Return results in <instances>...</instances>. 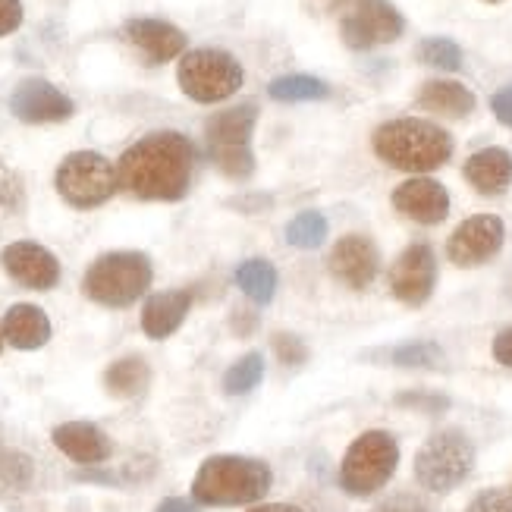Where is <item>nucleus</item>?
I'll list each match as a JSON object with an SVG mask.
<instances>
[{
    "instance_id": "1",
    "label": "nucleus",
    "mask_w": 512,
    "mask_h": 512,
    "mask_svg": "<svg viewBox=\"0 0 512 512\" xmlns=\"http://www.w3.org/2000/svg\"><path fill=\"white\" fill-rule=\"evenodd\" d=\"M195 148L180 132H151L123 151L117 164L120 186L145 202H180L189 192Z\"/></svg>"
},
{
    "instance_id": "2",
    "label": "nucleus",
    "mask_w": 512,
    "mask_h": 512,
    "mask_svg": "<svg viewBox=\"0 0 512 512\" xmlns=\"http://www.w3.org/2000/svg\"><path fill=\"white\" fill-rule=\"evenodd\" d=\"M374 154L384 164L406 173H431L453 158L450 132L418 117H403L377 126Z\"/></svg>"
},
{
    "instance_id": "3",
    "label": "nucleus",
    "mask_w": 512,
    "mask_h": 512,
    "mask_svg": "<svg viewBox=\"0 0 512 512\" xmlns=\"http://www.w3.org/2000/svg\"><path fill=\"white\" fill-rule=\"evenodd\" d=\"M274 475L264 462L246 459V456H211L202 462L195 481L192 497L205 506H246L258 503L271 491Z\"/></svg>"
},
{
    "instance_id": "4",
    "label": "nucleus",
    "mask_w": 512,
    "mask_h": 512,
    "mask_svg": "<svg viewBox=\"0 0 512 512\" xmlns=\"http://www.w3.org/2000/svg\"><path fill=\"white\" fill-rule=\"evenodd\" d=\"M151 286V261L142 252H110L101 255L85 271L82 289L88 299L107 308H126L145 296Z\"/></svg>"
},
{
    "instance_id": "5",
    "label": "nucleus",
    "mask_w": 512,
    "mask_h": 512,
    "mask_svg": "<svg viewBox=\"0 0 512 512\" xmlns=\"http://www.w3.org/2000/svg\"><path fill=\"white\" fill-rule=\"evenodd\" d=\"M475 447L472 440L456 428H443L425 440L415 456V478L431 494H450L472 475Z\"/></svg>"
},
{
    "instance_id": "6",
    "label": "nucleus",
    "mask_w": 512,
    "mask_h": 512,
    "mask_svg": "<svg viewBox=\"0 0 512 512\" xmlns=\"http://www.w3.org/2000/svg\"><path fill=\"white\" fill-rule=\"evenodd\" d=\"M399 465V447L387 431H368L352 440L340 465V484L352 497L377 494L393 478Z\"/></svg>"
},
{
    "instance_id": "7",
    "label": "nucleus",
    "mask_w": 512,
    "mask_h": 512,
    "mask_svg": "<svg viewBox=\"0 0 512 512\" xmlns=\"http://www.w3.org/2000/svg\"><path fill=\"white\" fill-rule=\"evenodd\" d=\"M176 79H180V88L192 101L217 104L239 92L242 82H246V73H242V66L233 54L217 48H198L180 60Z\"/></svg>"
},
{
    "instance_id": "8",
    "label": "nucleus",
    "mask_w": 512,
    "mask_h": 512,
    "mask_svg": "<svg viewBox=\"0 0 512 512\" xmlns=\"http://www.w3.org/2000/svg\"><path fill=\"white\" fill-rule=\"evenodd\" d=\"M258 120L255 104H239L230 107L224 114H217L205 126V139L214 164L224 170L233 180H246L255 167L252 158V129Z\"/></svg>"
},
{
    "instance_id": "9",
    "label": "nucleus",
    "mask_w": 512,
    "mask_h": 512,
    "mask_svg": "<svg viewBox=\"0 0 512 512\" xmlns=\"http://www.w3.org/2000/svg\"><path fill=\"white\" fill-rule=\"evenodd\" d=\"M340 35L352 51L381 48L403 35L406 22L390 0H333Z\"/></svg>"
},
{
    "instance_id": "10",
    "label": "nucleus",
    "mask_w": 512,
    "mask_h": 512,
    "mask_svg": "<svg viewBox=\"0 0 512 512\" xmlns=\"http://www.w3.org/2000/svg\"><path fill=\"white\" fill-rule=\"evenodd\" d=\"M57 192L73 208H98L117 192V167L98 151H73L57 167Z\"/></svg>"
},
{
    "instance_id": "11",
    "label": "nucleus",
    "mask_w": 512,
    "mask_h": 512,
    "mask_svg": "<svg viewBox=\"0 0 512 512\" xmlns=\"http://www.w3.org/2000/svg\"><path fill=\"white\" fill-rule=\"evenodd\" d=\"M503 239H506V227L497 214H475L453 230L447 242V255L459 267H475L491 261L503 249Z\"/></svg>"
},
{
    "instance_id": "12",
    "label": "nucleus",
    "mask_w": 512,
    "mask_h": 512,
    "mask_svg": "<svg viewBox=\"0 0 512 512\" xmlns=\"http://www.w3.org/2000/svg\"><path fill=\"white\" fill-rule=\"evenodd\" d=\"M437 283V258L431 246L415 242L390 267V293L406 305H425Z\"/></svg>"
},
{
    "instance_id": "13",
    "label": "nucleus",
    "mask_w": 512,
    "mask_h": 512,
    "mask_svg": "<svg viewBox=\"0 0 512 512\" xmlns=\"http://www.w3.org/2000/svg\"><path fill=\"white\" fill-rule=\"evenodd\" d=\"M10 110L22 123H63L73 117V101L51 82L26 79L10 95Z\"/></svg>"
},
{
    "instance_id": "14",
    "label": "nucleus",
    "mask_w": 512,
    "mask_h": 512,
    "mask_svg": "<svg viewBox=\"0 0 512 512\" xmlns=\"http://www.w3.org/2000/svg\"><path fill=\"white\" fill-rule=\"evenodd\" d=\"M0 264H4V271L19 283V286H29V289H51L57 286L60 280V264L57 258L38 246V242H10L0 255Z\"/></svg>"
},
{
    "instance_id": "15",
    "label": "nucleus",
    "mask_w": 512,
    "mask_h": 512,
    "mask_svg": "<svg viewBox=\"0 0 512 512\" xmlns=\"http://www.w3.org/2000/svg\"><path fill=\"white\" fill-rule=\"evenodd\" d=\"M381 267L374 242L368 236H343L330 252V274L349 289H368Z\"/></svg>"
},
{
    "instance_id": "16",
    "label": "nucleus",
    "mask_w": 512,
    "mask_h": 512,
    "mask_svg": "<svg viewBox=\"0 0 512 512\" xmlns=\"http://www.w3.org/2000/svg\"><path fill=\"white\" fill-rule=\"evenodd\" d=\"M393 208L418 224H440L450 214V195L437 180L415 176L393 189Z\"/></svg>"
},
{
    "instance_id": "17",
    "label": "nucleus",
    "mask_w": 512,
    "mask_h": 512,
    "mask_svg": "<svg viewBox=\"0 0 512 512\" xmlns=\"http://www.w3.org/2000/svg\"><path fill=\"white\" fill-rule=\"evenodd\" d=\"M123 35L132 48H139L148 63H167L186 51V35L164 19H129Z\"/></svg>"
},
{
    "instance_id": "18",
    "label": "nucleus",
    "mask_w": 512,
    "mask_h": 512,
    "mask_svg": "<svg viewBox=\"0 0 512 512\" xmlns=\"http://www.w3.org/2000/svg\"><path fill=\"white\" fill-rule=\"evenodd\" d=\"M54 447L82 465H95L110 456L107 434L95 425H88V421H66V425L54 428Z\"/></svg>"
},
{
    "instance_id": "19",
    "label": "nucleus",
    "mask_w": 512,
    "mask_h": 512,
    "mask_svg": "<svg viewBox=\"0 0 512 512\" xmlns=\"http://www.w3.org/2000/svg\"><path fill=\"white\" fill-rule=\"evenodd\" d=\"M189 305H192V296L186 289H170V293L148 296L142 308V330L151 340H167L189 315Z\"/></svg>"
},
{
    "instance_id": "20",
    "label": "nucleus",
    "mask_w": 512,
    "mask_h": 512,
    "mask_svg": "<svg viewBox=\"0 0 512 512\" xmlns=\"http://www.w3.org/2000/svg\"><path fill=\"white\" fill-rule=\"evenodd\" d=\"M465 180L481 195H503L512 183V154L503 148H481L465 161Z\"/></svg>"
},
{
    "instance_id": "21",
    "label": "nucleus",
    "mask_w": 512,
    "mask_h": 512,
    "mask_svg": "<svg viewBox=\"0 0 512 512\" xmlns=\"http://www.w3.org/2000/svg\"><path fill=\"white\" fill-rule=\"evenodd\" d=\"M4 340L16 349H41L51 340V321L41 308L19 302L4 315Z\"/></svg>"
},
{
    "instance_id": "22",
    "label": "nucleus",
    "mask_w": 512,
    "mask_h": 512,
    "mask_svg": "<svg viewBox=\"0 0 512 512\" xmlns=\"http://www.w3.org/2000/svg\"><path fill=\"white\" fill-rule=\"evenodd\" d=\"M418 107L428 110V114H440V117H453L462 120L475 110V95L465 88L462 82H447V79H434L425 82L418 92Z\"/></svg>"
},
{
    "instance_id": "23",
    "label": "nucleus",
    "mask_w": 512,
    "mask_h": 512,
    "mask_svg": "<svg viewBox=\"0 0 512 512\" xmlns=\"http://www.w3.org/2000/svg\"><path fill=\"white\" fill-rule=\"evenodd\" d=\"M236 283H239V289L252 302L267 305V302L274 299V293H277V271H274L271 261L252 258V261H242L236 267Z\"/></svg>"
},
{
    "instance_id": "24",
    "label": "nucleus",
    "mask_w": 512,
    "mask_h": 512,
    "mask_svg": "<svg viewBox=\"0 0 512 512\" xmlns=\"http://www.w3.org/2000/svg\"><path fill=\"white\" fill-rule=\"evenodd\" d=\"M104 384L114 396H139L148 387V365L136 359V355H129V359H120L107 368Z\"/></svg>"
},
{
    "instance_id": "25",
    "label": "nucleus",
    "mask_w": 512,
    "mask_h": 512,
    "mask_svg": "<svg viewBox=\"0 0 512 512\" xmlns=\"http://www.w3.org/2000/svg\"><path fill=\"white\" fill-rule=\"evenodd\" d=\"M267 95L283 104H296V101H321L330 95V88H327V82H321L315 76H280L271 82Z\"/></svg>"
},
{
    "instance_id": "26",
    "label": "nucleus",
    "mask_w": 512,
    "mask_h": 512,
    "mask_svg": "<svg viewBox=\"0 0 512 512\" xmlns=\"http://www.w3.org/2000/svg\"><path fill=\"white\" fill-rule=\"evenodd\" d=\"M286 239H289V246H296V249H318L327 239V217L321 211H302L299 217H293V224L286 227Z\"/></svg>"
},
{
    "instance_id": "27",
    "label": "nucleus",
    "mask_w": 512,
    "mask_h": 512,
    "mask_svg": "<svg viewBox=\"0 0 512 512\" xmlns=\"http://www.w3.org/2000/svg\"><path fill=\"white\" fill-rule=\"evenodd\" d=\"M261 377H264V359L258 352H249L224 374V390L230 396H242V393L255 390L261 384Z\"/></svg>"
},
{
    "instance_id": "28",
    "label": "nucleus",
    "mask_w": 512,
    "mask_h": 512,
    "mask_svg": "<svg viewBox=\"0 0 512 512\" xmlns=\"http://www.w3.org/2000/svg\"><path fill=\"white\" fill-rule=\"evenodd\" d=\"M418 57L428 66H437V70H459L462 66V48L450 38H425L418 48Z\"/></svg>"
},
{
    "instance_id": "29",
    "label": "nucleus",
    "mask_w": 512,
    "mask_h": 512,
    "mask_svg": "<svg viewBox=\"0 0 512 512\" xmlns=\"http://www.w3.org/2000/svg\"><path fill=\"white\" fill-rule=\"evenodd\" d=\"M440 359H443V352L434 343H406L390 352V362L403 368H434L440 365Z\"/></svg>"
},
{
    "instance_id": "30",
    "label": "nucleus",
    "mask_w": 512,
    "mask_h": 512,
    "mask_svg": "<svg viewBox=\"0 0 512 512\" xmlns=\"http://www.w3.org/2000/svg\"><path fill=\"white\" fill-rule=\"evenodd\" d=\"M465 512H512V487H491V491H481Z\"/></svg>"
},
{
    "instance_id": "31",
    "label": "nucleus",
    "mask_w": 512,
    "mask_h": 512,
    "mask_svg": "<svg viewBox=\"0 0 512 512\" xmlns=\"http://www.w3.org/2000/svg\"><path fill=\"white\" fill-rule=\"evenodd\" d=\"M274 352L283 365H302L308 359V349L299 337H289V333H277L274 337Z\"/></svg>"
},
{
    "instance_id": "32",
    "label": "nucleus",
    "mask_w": 512,
    "mask_h": 512,
    "mask_svg": "<svg viewBox=\"0 0 512 512\" xmlns=\"http://www.w3.org/2000/svg\"><path fill=\"white\" fill-rule=\"evenodd\" d=\"M374 512H434L425 500H418L415 494H393L384 503H377Z\"/></svg>"
},
{
    "instance_id": "33",
    "label": "nucleus",
    "mask_w": 512,
    "mask_h": 512,
    "mask_svg": "<svg viewBox=\"0 0 512 512\" xmlns=\"http://www.w3.org/2000/svg\"><path fill=\"white\" fill-rule=\"evenodd\" d=\"M22 26V4L19 0H0V38Z\"/></svg>"
},
{
    "instance_id": "34",
    "label": "nucleus",
    "mask_w": 512,
    "mask_h": 512,
    "mask_svg": "<svg viewBox=\"0 0 512 512\" xmlns=\"http://www.w3.org/2000/svg\"><path fill=\"white\" fill-rule=\"evenodd\" d=\"M491 110H494V117H497L503 126L512 129V85L500 88V92L491 98Z\"/></svg>"
},
{
    "instance_id": "35",
    "label": "nucleus",
    "mask_w": 512,
    "mask_h": 512,
    "mask_svg": "<svg viewBox=\"0 0 512 512\" xmlns=\"http://www.w3.org/2000/svg\"><path fill=\"white\" fill-rule=\"evenodd\" d=\"M494 359L506 368H512V327L503 330L500 337L494 340Z\"/></svg>"
},
{
    "instance_id": "36",
    "label": "nucleus",
    "mask_w": 512,
    "mask_h": 512,
    "mask_svg": "<svg viewBox=\"0 0 512 512\" xmlns=\"http://www.w3.org/2000/svg\"><path fill=\"white\" fill-rule=\"evenodd\" d=\"M154 512H198V509L189 500H183V497H167Z\"/></svg>"
},
{
    "instance_id": "37",
    "label": "nucleus",
    "mask_w": 512,
    "mask_h": 512,
    "mask_svg": "<svg viewBox=\"0 0 512 512\" xmlns=\"http://www.w3.org/2000/svg\"><path fill=\"white\" fill-rule=\"evenodd\" d=\"M249 512H302V509L293 506V503H264V506H255Z\"/></svg>"
},
{
    "instance_id": "38",
    "label": "nucleus",
    "mask_w": 512,
    "mask_h": 512,
    "mask_svg": "<svg viewBox=\"0 0 512 512\" xmlns=\"http://www.w3.org/2000/svg\"><path fill=\"white\" fill-rule=\"evenodd\" d=\"M0 349H4V327H0Z\"/></svg>"
},
{
    "instance_id": "39",
    "label": "nucleus",
    "mask_w": 512,
    "mask_h": 512,
    "mask_svg": "<svg viewBox=\"0 0 512 512\" xmlns=\"http://www.w3.org/2000/svg\"><path fill=\"white\" fill-rule=\"evenodd\" d=\"M484 4H500V0H484Z\"/></svg>"
}]
</instances>
